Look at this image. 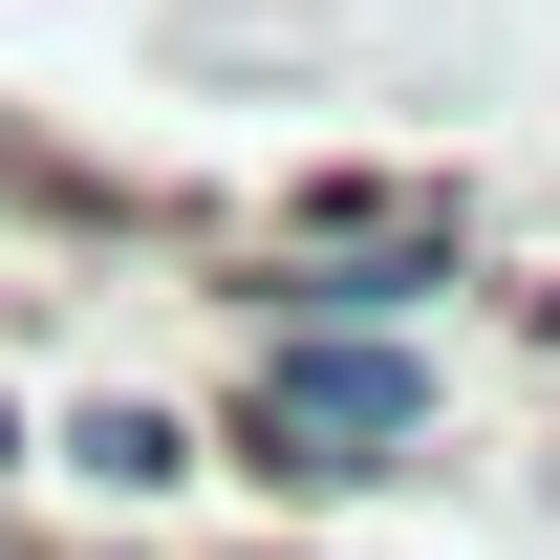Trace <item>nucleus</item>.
I'll return each mask as SVG.
<instances>
[{
    "instance_id": "obj_3",
    "label": "nucleus",
    "mask_w": 560,
    "mask_h": 560,
    "mask_svg": "<svg viewBox=\"0 0 560 560\" xmlns=\"http://www.w3.org/2000/svg\"><path fill=\"white\" fill-rule=\"evenodd\" d=\"M0 560H22V539H0Z\"/></svg>"
},
{
    "instance_id": "obj_2",
    "label": "nucleus",
    "mask_w": 560,
    "mask_h": 560,
    "mask_svg": "<svg viewBox=\"0 0 560 560\" xmlns=\"http://www.w3.org/2000/svg\"><path fill=\"white\" fill-rule=\"evenodd\" d=\"M0 195H44V151H22V130H0Z\"/></svg>"
},
{
    "instance_id": "obj_1",
    "label": "nucleus",
    "mask_w": 560,
    "mask_h": 560,
    "mask_svg": "<svg viewBox=\"0 0 560 560\" xmlns=\"http://www.w3.org/2000/svg\"><path fill=\"white\" fill-rule=\"evenodd\" d=\"M259 453H302V475H366V453H410V366H388V346H346V324L259 346Z\"/></svg>"
}]
</instances>
